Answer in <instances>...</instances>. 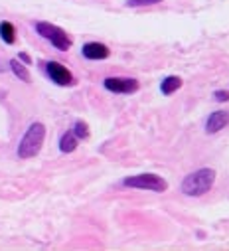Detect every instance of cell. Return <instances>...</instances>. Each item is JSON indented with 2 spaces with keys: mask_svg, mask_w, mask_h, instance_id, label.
I'll return each mask as SVG.
<instances>
[{
  "mask_svg": "<svg viewBox=\"0 0 229 251\" xmlns=\"http://www.w3.org/2000/svg\"><path fill=\"white\" fill-rule=\"evenodd\" d=\"M213 182H215V170H211V168H200V170H196V172H192V174H188L184 178L182 192L186 196H192V198L204 196L206 192L211 190Z\"/></svg>",
  "mask_w": 229,
  "mask_h": 251,
  "instance_id": "1",
  "label": "cell"
},
{
  "mask_svg": "<svg viewBox=\"0 0 229 251\" xmlns=\"http://www.w3.org/2000/svg\"><path fill=\"white\" fill-rule=\"evenodd\" d=\"M46 139V127L42 123H32L28 131L24 133L20 145H18V156L20 158H32L40 152Z\"/></svg>",
  "mask_w": 229,
  "mask_h": 251,
  "instance_id": "2",
  "label": "cell"
},
{
  "mask_svg": "<svg viewBox=\"0 0 229 251\" xmlns=\"http://www.w3.org/2000/svg\"><path fill=\"white\" fill-rule=\"evenodd\" d=\"M36 30L42 38H46L55 50H60V51H68L71 48V38L66 34V30H62L60 26H55V24H49V22H38L36 24Z\"/></svg>",
  "mask_w": 229,
  "mask_h": 251,
  "instance_id": "3",
  "label": "cell"
},
{
  "mask_svg": "<svg viewBox=\"0 0 229 251\" xmlns=\"http://www.w3.org/2000/svg\"><path fill=\"white\" fill-rule=\"evenodd\" d=\"M123 184L129 186V188H138V190H148V192H166L168 190V182L158 174L129 176V178L123 180Z\"/></svg>",
  "mask_w": 229,
  "mask_h": 251,
  "instance_id": "4",
  "label": "cell"
},
{
  "mask_svg": "<svg viewBox=\"0 0 229 251\" xmlns=\"http://www.w3.org/2000/svg\"><path fill=\"white\" fill-rule=\"evenodd\" d=\"M46 72H47L49 79H51L53 83H57V85H64V87H68V85H73V83H75L73 74H71V72H69L66 66H62L60 61H47Z\"/></svg>",
  "mask_w": 229,
  "mask_h": 251,
  "instance_id": "5",
  "label": "cell"
},
{
  "mask_svg": "<svg viewBox=\"0 0 229 251\" xmlns=\"http://www.w3.org/2000/svg\"><path fill=\"white\" fill-rule=\"evenodd\" d=\"M103 85L113 93H135L138 89V81L131 77H107Z\"/></svg>",
  "mask_w": 229,
  "mask_h": 251,
  "instance_id": "6",
  "label": "cell"
},
{
  "mask_svg": "<svg viewBox=\"0 0 229 251\" xmlns=\"http://www.w3.org/2000/svg\"><path fill=\"white\" fill-rule=\"evenodd\" d=\"M229 125V111H213L206 121V133L215 135Z\"/></svg>",
  "mask_w": 229,
  "mask_h": 251,
  "instance_id": "7",
  "label": "cell"
},
{
  "mask_svg": "<svg viewBox=\"0 0 229 251\" xmlns=\"http://www.w3.org/2000/svg\"><path fill=\"white\" fill-rule=\"evenodd\" d=\"M81 51L87 59H107L111 53V50L101 42H87Z\"/></svg>",
  "mask_w": 229,
  "mask_h": 251,
  "instance_id": "8",
  "label": "cell"
},
{
  "mask_svg": "<svg viewBox=\"0 0 229 251\" xmlns=\"http://www.w3.org/2000/svg\"><path fill=\"white\" fill-rule=\"evenodd\" d=\"M180 87H182V77H178V75H168V77H164V81L160 83V91H162L164 95L176 93Z\"/></svg>",
  "mask_w": 229,
  "mask_h": 251,
  "instance_id": "9",
  "label": "cell"
},
{
  "mask_svg": "<svg viewBox=\"0 0 229 251\" xmlns=\"http://www.w3.org/2000/svg\"><path fill=\"white\" fill-rule=\"evenodd\" d=\"M77 149V137L73 133H64V137L60 139V151L62 152H73Z\"/></svg>",
  "mask_w": 229,
  "mask_h": 251,
  "instance_id": "10",
  "label": "cell"
},
{
  "mask_svg": "<svg viewBox=\"0 0 229 251\" xmlns=\"http://www.w3.org/2000/svg\"><path fill=\"white\" fill-rule=\"evenodd\" d=\"M10 70L14 72V75L18 79H22L24 83H30V72L26 70V66H22L18 59H10Z\"/></svg>",
  "mask_w": 229,
  "mask_h": 251,
  "instance_id": "11",
  "label": "cell"
},
{
  "mask_svg": "<svg viewBox=\"0 0 229 251\" xmlns=\"http://www.w3.org/2000/svg\"><path fill=\"white\" fill-rule=\"evenodd\" d=\"M0 38H2L6 44H14L16 42V28L10 22H2L0 24Z\"/></svg>",
  "mask_w": 229,
  "mask_h": 251,
  "instance_id": "12",
  "label": "cell"
},
{
  "mask_svg": "<svg viewBox=\"0 0 229 251\" xmlns=\"http://www.w3.org/2000/svg\"><path fill=\"white\" fill-rule=\"evenodd\" d=\"M71 133H73L77 139H87V137H89V127H87V123H85V121H75Z\"/></svg>",
  "mask_w": 229,
  "mask_h": 251,
  "instance_id": "13",
  "label": "cell"
},
{
  "mask_svg": "<svg viewBox=\"0 0 229 251\" xmlns=\"http://www.w3.org/2000/svg\"><path fill=\"white\" fill-rule=\"evenodd\" d=\"M162 0H127V6L137 8V6H150V4H158Z\"/></svg>",
  "mask_w": 229,
  "mask_h": 251,
  "instance_id": "14",
  "label": "cell"
},
{
  "mask_svg": "<svg viewBox=\"0 0 229 251\" xmlns=\"http://www.w3.org/2000/svg\"><path fill=\"white\" fill-rule=\"evenodd\" d=\"M213 97H215V101L225 103V101H229V91H225V89H217V91L213 93Z\"/></svg>",
  "mask_w": 229,
  "mask_h": 251,
  "instance_id": "15",
  "label": "cell"
},
{
  "mask_svg": "<svg viewBox=\"0 0 229 251\" xmlns=\"http://www.w3.org/2000/svg\"><path fill=\"white\" fill-rule=\"evenodd\" d=\"M20 59H22V61H24V64H30V61H32V59H30V55H28V53H20Z\"/></svg>",
  "mask_w": 229,
  "mask_h": 251,
  "instance_id": "16",
  "label": "cell"
},
{
  "mask_svg": "<svg viewBox=\"0 0 229 251\" xmlns=\"http://www.w3.org/2000/svg\"><path fill=\"white\" fill-rule=\"evenodd\" d=\"M0 72H2V68H0Z\"/></svg>",
  "mask_w": 229,
  "mask_h": 251,
  "instance_id": "17",
  "label": "cell"
}]
</instances>
